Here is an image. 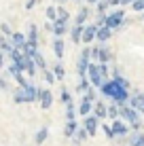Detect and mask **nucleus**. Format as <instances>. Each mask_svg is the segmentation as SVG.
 Instances as JSON below:
<instances>
[{"label": "nucleus", "instance_id": "f257e3e1", "mask_svg": "<svg viewBox=\"0 0 144 146\" xmlns=\"http://www.w3.org/2000/svg\"><path fill=\"white\" fill-rule=\"evenodd\" d=\"M100 93L104 95V98H108L110 102H115L119 104V106H123V104H127L129 102V91L127 89H123V87H119V85L115 83V80H104V85L100 87Z\"/></svg>", "mask_w": 144, "mask_h": 146}, {"label": "nucleus", "instance_id": "f03ea898", "mask_svg": "<svg viewBox=\"0 0 144 146\" xmlns=\"http://www.w3.org/2000/svg\"><path fill=\"white\" fill-rule=\"evenodd\" d=\"M115 59V53L110 51L108 44H102L98 42L96 47H91V62H98V64H112Z\"/></svg>", "mask_w": 144, "mask_h": 146}, {"label": "nucleus", "instance_id": "7ed1b4c3", "mask_svg": "<svg viewBox=\"0 0 144 146\" xmlns=\"http://www.w3.org/2000/svg\"><path fill=\"white\" fill-rule=\"evenodd\" d=\"M125 11L123 9H110L108 11V15H106V28H110L112 32H119L121 30V23L125 21Z\"/></svg>", "mask_w": 144, "mask_h": 146}, {"label": "nucleus", "instance_id": "20e7f679", "mask_svg": "<svg viewBox=\"0 0 144 146\" xmlns=\"http://www.w3.org/2000/svg\"><path fill=\"white\" fill-rule=\"evenodd\" d=\"M89 64H91V47H83V51L76 59V74L78 76H87Z\"/></svg>", "mask_w": 144, "mask_h": 146}, {"label": "nucleus", "instance_id": "39448f33", "mask_svg": "<svg viewBox=\"0 0 144 146\" xmlns=\"http://www.w3.org/2000/svg\"><path fill=\"white\" fill-rule=\"evenodd\" d=\"M87 78H89V83H91V87H96V89H100L102 85H104V76L100 74L98 62H91V64H89V70H87Z\"/></svg>", "mask_w": 144, "mask_h": 146}, {"label": "nucleus", "instance_id": "423d86ee", "mask_svg": "<svg viewBox=\"0 0 144 146\" xmlns=\"http://www.w3.org/2000/svg\"><path fill=\"white\" fill-rule=\"evenodd\" d=\"M110 127H112V131H115V138H127V135L131 133V129H129V125L125 123L123 119H115V121H110Z\"/></svg>", "mask_w": 144, "mask_h": 146}, {"label": "nucleus", "instance_id": "0eeeda50", "mask_svg": "<svg viewBox=\"0 0 144 146\" xmlns=\"http://www.w3.org/2000/svg\"><path fill=\"white\" fill-rule=\"evenodd\" d=\"M83 127L87 129L89 138H93V135H98V129L102 127V123H100V119H98L96 114H89V117L83 119Z\"/></svg>", "mask_w": 144, "mask_h": 146}, {"label": "nucleus", "instance_id": "6e6552de", "mask_svg": "<svg viewBox=\"0 0 144 146\" xmlns=\"http://www.w3.org/2000/svg\"><path fill=\"white\" fill-rule=\"evenodd\" d=\"M76 112L81 114L83 119H85V117H89V114L93 112V102L87 98V95H81V102L76 104Z\"/></svg>", "mask_w": 144, "mask_h": 146}, {"label": "nucleus", "instance_id": "1a4fd4ad", "mask_svg": "<svg viewBox=\"0 0 144 146\" xmlns=\"http://www.w3.org/2000/svg\"><path fill=\"white\" fill-rule=\"evenodd\" d=\"M91 9L87 7V4H83V7H78L76 15H74V26H85V23L89 21V17H91Z\"/></svg>", "mask_w": 144, "mask_h": 146}, {"label": "nucleus", "instance_id": "9d476101", "mask_svg": "<svg viewBox=\"0 0 144 146\" xmlns=\"http://www.w3.org/2000/svg\"><path fill=\"white\" fill-rule=\"evenodd\" d=\"M38 106L42 110H49L53 106V93L49 89H40V93H38Z\"/></svg>", "mask_w": 144, "mask_h": 146}, {"label": "nucleus", "instance_id": "9b49d317", "mask_svg": "<svg viewBox=\"0 0 144 146\" xmlns=\"http://www.w3.org/2000/svg\"><path fill=\"white\" fill-rule=\"evenodd\" d=\"M129 104L131 108H136L140 114H144V91H136L133 95H129Z\"/></svg>", "mask_w": 144, "mask_h": 146}, {"label": "nucleus", "instance_id": "f8f14e48", "mask_svg": "<svg viewBox=\"0 0 144 146\" xmlns=\"http://www.w3.org/2000/svg\"><path fill=\"white\" fill-rule=\"evenodd\" d=\"M70 32V26H68V21H62V19H57V21H53V36L55 38H64V34Z\"/></svg>", "mask_w": 144, "mask_h": 146}, {"label": "nucleus", "instance_id": "ddd939ff", "mask_svg": "<svg viewBox=\"0 0 144 146\" xmlns=\"http://www.w3.org/2000/svg\"><path fill=\"white\" fill-rule=\"evenodd\" d=\"M96 34H98V26H96V23H85V30H83V42L91 44L93 40H96Z\"/></svg>", "mask_w": 144, "mask_h": 146}, {"label": "nucleus", "instance_id": "4468645a", "mask_svg": "<svg viewBox=\"0 0 144 146\" xmlns=\"http://www.w3.org/2000/svg\"><path fill=\"white\" fill-rule=\"evenodd\" d=\"M112 34H115V32H112V30H110V28H106V26H102V28H98V34H96V40H98V42H102V44H106V42H108V40H110V38H112Z\"/></svg>", "mask_w": 144, "mask_h": 146}, {"label": "nucleus", "instance_id": "2eb2a0df", "mask_svg": "<svg viewBox=\"0 0 144 146\" xmlns=\"http://www.w3.org/2000/svg\"><path fill=\"white\" fill-rule=\"evenodd\" d=\"M91 114H96L100 121H102V119H108V106L102 102V100H98V102L93 104V112H91Z\"/></svg>", "mask_w": 144, "mask_h": 146}, {"label": "nucleus", "instance_id": "dca6fc26", "mask_svg": "<svg viewBox=\"0 0 144 146\" xmlns=\"http://www.w3.org/2000/svg\"><path fill=\"white\" fill-rule=\"evenodd\" d=\"M11 42H13L15 49H21V51H23V47H26V42H28V36H26L23 32H13Z\"/></svg>", "mask_w": 144, "mask_h": 146}, {"label": "nucleus", "instance_id": "f3484780", "mask_svg": "<svg viewBox=\"0 0 144 146\" xmlns=\"http://www.w3.org/2000/svg\"><path fill=\"white\" fill-rule=\"evenodd\" d=\"M127 146H144V131H131L127 135Z\"/></svg>", "mask_w": 144, "mask_h": 146}, {"label": "nucleus", "instance_id": "a211bd4d", "mask_svg": "<svg viewBox=\"0 0 144 146\" xmlns=\"http://www.w3.org/2000/svg\"><path fill=\"white\" fill-rule=\"evenodd\" d=\"M83 30H85V26H72L70 28V32H68V34H70V40L74 44H81L83 42Z\"/></svg>", "mask_w": 144, "mask_h": 146}, {"label": "nucleus", "instance_id": "6ab92c4d", "mask_svg": "<svg viewBox=\"0 0 144 146\" xmlns=\"http://www.w3.org/2000/svg\"><path fill=\"white\" fill-rule=\"evenodd\" d=\"M53 53L55 57L62 62L64 59V53H66V44H64V38H53Z\"/></svg>", "mask_w": 144, "mask_h": 146}, {"label": "nucleus", "instance_id": "aec40b11", "mask_svg": "<svg viewBox=\"0 0 144 146\" xmlns=\"http://www.w3.org/2000/svg\"><path fill=\"white\" fill-rule=\"evenodd\" d=\"M89 89H91V83H89L87 76H78V83H76V93L78 95H85Z\"/></svg>", "mask_w": 144, "mask_h": 146}, {"label": "nucleus", "instance_id": "412c9836", "mask_svg": "<svg viewBox=\"0 0 144 146\" xmlns=\"http://www.w3.org/2000/svg\"><path fill=\"white\" fill-rule=\"evenodd\" d=\"M78 127H81V125H78V121H66V125H64V135L72 140V135L76 133Z\"/></svg>", "mask_w": 144, "mask_h": 146}, {"label": "nucleus", "instance_id": "4be33fe9", "mask_svg": "<svg viewBox=\"0 0 144 146\" xmlns=\"http://www.w3.org/2000/svg\"><path fill=\"white\" fill-rule=\"evenodd\" d=\"M87 138H89V133H87V129H85V127H83V125H81V127H78V129H76V133H74V135H72V142H74V144H76V146H78V144H83V142H85V140H87Z\"/></svg>", "mask_w": 144, "mask_h": 146}, {"label": "nucleus", "instance_id": "5701e85b", "mask_svg": "<svg viewBox=\"0 0 144 146\" xmlns=\"http://www.w3.org/2000/svg\"><path fill=\"white\" fill-rule=\"evenodd\" d=\"M13 102L15 104H28V95H26V91H23V87H17L13 91Z\"/></svg>", "mask_w": 144, "mask_h": 146}, {"label": "nucleus", "instance_id": "b1692460", "mask_svg": "<svg viewBox=\"0 0 144 146\" xmlns=\"http://www.w3.org/2000/svg\"><path fill=\"white\" fill-rule=\"evenodd\" d=\"M51 70H53V74H55V78H57V80H64V76H66V68H64V64L59 62V59L51 66Z\"/></svg>", "mask_w": 144, "mask_h": 146}, {"label": "nucleus", "instance_id": "393cba45", "mask_svg": "<svg viewBox=\"0 0 144 146\" xmlns=\"http://www.w3.org/2000/svg\"><path fill=\"white\" fill-rule=\"evenodd\" d=\"M47 138H49V127H40L36 133H34V142H36L38 146H40L42 142H47Z\"/></svg>", "mask_w": 144, "mask_h": 146}, {"label": "nucleus", "instance_id": "a878e982", "mask_svg": "<svg viewBox=\"0 0 144 146\" xmlns=\"http://www.w3.org/2000/svg\"><path fill=\"white\" fill-rule=\"evenodd\" d=\"M23 53H26L28 57H34L36 53H40V51H38V42H34V40H28L26 47H23Z\"/></svg>", "mask_w": 144, "mask_h": 146}, {"label": "nucleus", "instance_id": "bb28decb", "mask_svg": "<svg viewBox=\"0 0 144 146\" xmlns=\"http://www.w3.org/2000/svg\"><path fill=\"white\" fill-rule=\"evenodd\" d=\"M13 42H11V38H7V36H0V51H2L4 55H9L13 51Z\"/></svg>", "mask_w": 144, "mask_h": 146}, {"label": "nucleus", "instance_id": "cd10ccee", "mask_svg": "<svg viewBox=\"0 0 144 146\" xmlns=\"http://www.w3.org/2000/svg\"><path fill=\"white\" fill-rule=\"evenodd\" d=\"M121 117V106H119V104H108V119L110 121H115V119H119Z\"/></svg>", "mask_w": 144, "mask_h": 146}, {"label": "nucleus", "instance_id": "c85d7f7f", "mask_svg": "<svg viewBox=\"0 0 144 146\" xmlns=\"http://www.w3.org/2000/svg\"><path fill=\"white\" fill-rule=\"evenodd\" d=\"M59 102H62L64 106H68V104H74V102H72V93L68 91L66 87H62V91H59Z\"/></svg>", "mask_w": 144, "mask_h": 146}, {"label": "nucleus", "instance_id": "c756f323", "mask_svg": "<svg viewBox=\"0 0 144 146\" xmlns=\"http://www.w3.org/2000/svg\"><path fill=\"white\" fill-rule=\"evenodd\" d=\"M26 36H28V40H34V42H38V26H34V23H30L28 26V32H26Z\"/></svg>", "mask_w": 144, "mask_h": 146}, {"label": "nucleus", "instance_id": "7c9ffc66", "mask_svg": "<svg viewBox=\"0 0 144 146\" xmlns=\"http://www.w3.org/2000/svg\"><path fill=\"white\" fill-rule=\"evenodd\" d=\"M112 80H115L119 87H123V89H127V91H131V83H129L125 76H123V74H119V76H112Z\"/></svg>", "mask_w": 144, "mask_h": 146}, {"label": "nucleus", "instance_id": "2f4dec72", "mask_svg": "<svg viewBox=\"0 0 144 146\" xmlns=\"http://www.w3.org/2000/svg\"><path fill=\"white\" fill-rule=\"evenodd\" d=\"M76 104H68L66 106V114H64V117H66V121H76Z\"/></svg>", "mask_w": 144, "mask_h": 146}, {"label": "nucleus", "instance_id": "473e14b6", "mask_svg": "<svg viewBox=\"0 0 144 146\" xmlns=\"http://www.w3.org/2000/svg\"><path fill=\"white\" fill-rule=\"evenodd\" d=\"M34 64H36V68L40 70V72L49 68V66H47V59L42 57V53H36V55H34Z\"/></svg>", "mask_w": 144, "mask_h": 146}, {"label": "nucleus", "instance_id": "72a5a7b5", "mask_svg": "<svg viewBox=\"0 0 144 146\" xmlns=\"http://www.w3.org/2000/svg\"><path fill=\"white\" fill-rule=\"evenodd\" d=\"M7 72H9V76H17V74H23V70H21V66H17V64H9V66H7Z\"/></svg>", "mask_w": 144, "mask_h": 146}, {"label": "nucleus", "instance_id": "f704fd0d", "mask_svg": "<svg viewBox=\"0 0 144 146\" xmlns=\"http://www.w3.org/2000/svg\"><path fill=\"white\" fill-rule=\"evenodd\" d=\"M42 78L47 80V85H53V83H57V78H55V74H53V70H51V68L42 70Z\"/></svg>", "mask_w": 144, "mask_h": 146}, {"label": "nucleus", "instance_id": "c9c22d12", "mask_svg": "<svg viewBox=\"0 0 144 146\" xmlns=\"http://www.w3.org/2000/svg\"><path fill=\"white\" fill-rule=\"evenodd\" d=\"M100 74L104 76V80H110V64H98Z\"/></svg>", "mask_w": 144, "mask_h": 146}, {"label": "nucleus", "instance_id": "e433bc0d", "mask_svg": "<svg viewBox=\"0 0 144 146\" xmlns=\"http://www.w3.org/2000/svg\"><path fill=\"white\" fill-rule=\"evenodd\" d=\"M44 15H47V21H57V9L55 7H47V11H44Z\"/></svg>", "mask_w": 144, "mask_h": 146}, {"label": "nucleus", "instance_id": "4c0bfd02", "mask_svg": "<svg viewBox=\"0 0 144 146\" xmlns=\"http://www.w3.org/2000/svg\"><path fill=\"white\" fill-rule=\"evenodd\" d=\"M0 32H2V36H7V38H11V36H13V32H15V30H13L11 26H9V23H7V21H2V23H0Z\"/></svg>", "mask_w": 144, "mask_h": 146}, {"label": "nucleus", "instance_id": "58836bf2", "mask_svg": "<svg viewBox=\"0 0 144 146\" xmlns=\"http://www.w3.org/2000/svg\"><path fill=\"white\" fill-rule=\"evenodd\" d=\"M108 11H110V4H108L106 0H100V2L96 4V13H108ZM96 13H93V15H96Z\"/></svg>", "mask_w": 144, "mask_h": 146}, {"label": "nucleus", "instance_id": "ea45409f", "mask_svg": "<svg viewBox=\"0 0 144 146\" xmlns=\"http://www.w3.org/2000/svg\"><path fill=\"white\" fill-rule=\"evenodd\" d=\"M57 19H62V21H70V13L66 11V7H57Z\"/></svg>", "mask_w": 144, "mask_h": 146}, {"label": "nucleus", "instance_id": "a19ab883", "mask_svg": "<svg viewBox=\"0 0 144 146\" xmlns=\"http://www.w3.org/2000/svg\"><path fill=\"white\" fill-rule=\"evenodd\" d=\"M100 129L104 131V135H106V138L110 140V142H112V140H117V138H115V131H112V127H110V125H102Z\"/></svg>", "mask_w": 144, "mask_h": 146}, {"label": "nucleus", "instance_id": "79ce46f5", "mask_svg": "<svg viewBox=\"0 0 144 146\" xmlns=\"http://www.w3.org/2000/svg\"><path fill=\"white\" fill-rule=\"evenodd\" d=\"M106 15H108V13H96V21H93V23H96L98 28L106 26Z\"/></svg>", "mask_w": 144, "mask_h": 146}, {"label": "nucleus", "instance_id": "37998d69", "mask_svg": "<svg viewBox=\"0 0 144 146\" xmlns=\"http://www.w3.org/2000/svg\"><path fill=\"white\" fill-rule=\"evenodd\" d=\"M131 11L133 13H144V0H136V2H131Z\"/></svg>", "mask_w": 144, "mask_h": 146}, {"label": "nucleus", "instance_id": "c03bdc74", "mask_svg": "<svg viewBox=\"0 0 144 146\" xmlns=\"http://www.w3.org/2000/svg\"><path fill=\"white\" fill-rule=\"evenodd\" d=\"M15 80H17V87H26V85L30 83V80L26 78V74H17V76H15Z\"/></svg>", "mask_w": 144, "mask_h": 146}, {"label": "nucleus", "instance_id": "a18cd8bd", "mask_svg": "<svg viewBox=\"0 0 144 146\" xmlns=\"http://www.w3.org/2000/svg\"><path fill=\"white\" fill-rule=\"evenodd\" d=\"M85 95H87V98H89V100H91V102H93V104H96V102H98V89H96V87H91V89H89V91H87Z\"/></svg>", "mask_w": 144, "mask_h": 146}, {"label": "nucleus", "instance_id": "49530a36", "mask_svg": "<svg viewBox=\"0 0 144 146\" xmlns=\"http://www.w3.org/2000/svg\"><path fill=\"white\" fill-rule=\"evenodd\" d=\"M7 89H9V80L4 76H0V91H7Z\"/></svg>", "mask_w": 144, "mask_h": 146}, {"label": "nucleus", "instance_id": "de8ad7c7", "mask_svg": "<svg viewBox=\"0 0 144 146\" xmlns=\"http://www.w3.org/2000/svg\"><path fill=\"white\" fill-rule=\"evenodd\" d=\"M36 4H38V0H26V9H28V11H30V9H34Z\"/></svg>", "mask_w": 144, "mask_h": 146}, {"label": "nucleus", "instance_id": "09e8293b", "mask_svg": "<svg viewBox=\"0 0 144 146\" xmlns=\"http://www.w3.org/2000/svg\"><path fill=\"white\" fill-rule=\"evenodd\" d=\"M44 30H47V32H53V23L51 21H44Z\"/></svg>", "mask_w": 144, "mask_h": 146}, {"label": "nucleus", "instance_id": "8fccbe9b", "mask_svg": "<svg viewBox=\"0 0 144 146\" xmlns=\"http://www.w3.org/2000/svg\"><path fill=\"white\" fill-rule=\"evenodd\" d=\"M131 2H136V0H121V7H131Z\"/></svg>", "mask_w": 144, "mask_h": 146}, {"label": "nucleus", "instance_id": "3c124183", "mask_svg": "<svg viewBox=\"0 0 144 146\" xmlns=\"http://www.w3.org/2000/svg\"><path fill=\"white\" fill-rule=\"evenodd\" d=\"M2 68H4V53L0 51V70H2Z\"/></svg>", "mask_w": 144, "mask_h": 146}, {"label": "nucleus", "instance_id": "603ef678", "mask_svg": "<svg viewBox=\"0 0 144 146\" xmlns=\"http://www.w3.org/2000/svg\"><path fill=\"white\" fill-rule=\"evenodd\" d=\"M85 2H87V4H93V7H96V4L100 2V0H85Z\"/></svg>", "mask_w": 144, "mask_h": 146}, {"label": "nucleus", "instance_id": "864d4df0", "mask_svg": "<svg viewBox=\"0 0 144 146\" xmlns=\"http://www.w3.org/2000/svg\"><path fill=\"white\" fill-rule=\"evenodd\" d=\"M53 2H57V4H66L68 0H53Z\"/></svg>", "mask_w": 144, "mask_h": 146}, {"label": "nucleus", "instance_id": "5fc2aeb1", "mask_svg": "<svg viewBox=\"0 0 144 146\" xmlns=\"http://www.w3.org/2000/svg\"><path fill=\"white\" fill-rule=\"evenodd\" d=\"M74 2H78V4H81V2H83V0H74Z\"/></svg>", "mask_w": 144, "mask_h": 146}]
</instances>
